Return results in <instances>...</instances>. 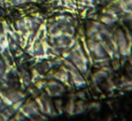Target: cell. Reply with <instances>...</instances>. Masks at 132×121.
Wrapping results in <instances>:
<instances>
[{
	"instance_id": "obj_1",
	"label": "cell",
	"mask_w": 132,
	"mask_h": 121,
	"mask_svg": "<svg viewBox=\"0 0 132 121\" xmlns=\"http://www.w3.org/2000/svg\"><path fill=\"white\" fill-rule=\"evenodd\" d=\"M113 33L114 38L118 46V50L121 56V59H127L128 57L132 55V48L128 45L123 28L118 25L113 30Z\"/></svg>"
},
{
	"instance_id": "obj_2",
	"label": "cell",
	"mask_w": 132,
	"mask_h": 121,
	"mask_svg": "<svg viewBox=\"0 0 132 121\" xmlns=\"http://www.w3.org/2000/svg\"><path fill=\"white\" fill-rule=\"evenodd\" d=\"M89 49L93 53V55L97 59H101V58L109 57L107 55V54L104 50V49L102 46L101 43L97 40H91L89 42Z\"/></svg>"
},
{
	"instance_id": "obj_3",
	"label": "cell",
	"mask_w": 132,
	"mask_h": 121,
	"mask_svg": "<svg viewBox=\"0 0 132 121\" xmlns=\"http://www.w3.org/2000/svg\"><path fill=\"white\" fill-rule=\"evenodd\" d=\"M111 66L112 68L113 71L115 72H117L120 69L122 68V64H121V60L118 59H111Z\"/></svg>"
},
{
	"instance_id": "obj_4",
	"label": "cell",
	"mask_w": 132,
	"mask_h": 121,
	"mask_svg": "<svg viewBox=\"0 0 132 121\" xmlns=\"http://www.w3.org/2000/svg\"><path fill=\"white\" fill-rule=\"evenodd\" d=\"M127 63L130 64V66L132 68V55H130V57L127 58Z\"/></svg>"
}]
</instances>
